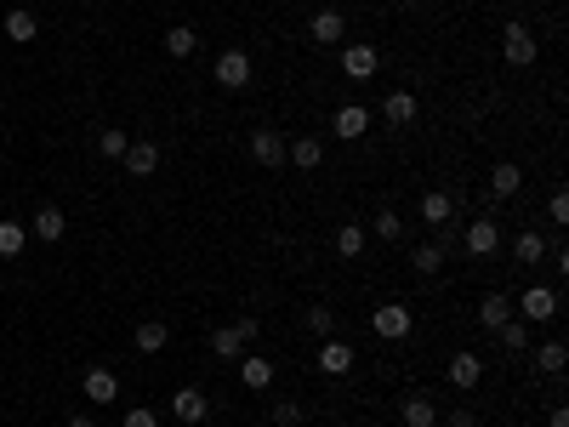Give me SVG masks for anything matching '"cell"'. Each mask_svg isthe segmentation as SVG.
I'll return each mask as SVG.
<instances>
[{"instance_id": "cell-1", "label": "cell", "mask_w": 569, "mask_h": 427, "mask_svg": "<svg viewBox=\"0 0 569 427\" xmlns=\"http://www.w3.org/2000/svg\"><path fill=\"white\" fill-rule=\"evenodd\" d=\"M513 314H524V325H552V319H558V291H552V285H530V291L513 302Z\"/></svg>"}, {"instance_id": "cell-2", "label": "cell", "mask_w": 569, "mask_h": 427, "mask_svg": "<svg viewBox=\"0 0 569 427\" xmlns=\"http://www.w3.org/2000/svg\"><path fill=\"white\" fill-rule=\"evenodd\" d=\"M501 52H506V63H513V69H530L535 63V57H541V40H535V29L530 23H506L501 29Z\"/></svg>"}, {"instance_id": "cell-3", "label": "cell", "mask_w": 569, "mask_h": 427, "mask_svg": "<svg viewBox=\"0 0 569 427\" xmlns=\"http://www.w3.org/2000/svg\"><path fill=\"white\" fill-rule=\"evenodd\" d=\"M371 325H376V337H388V342H405V337H410V325H416V314H410L405 302H381V308L371 314Z\"/></svg>"}, {"instance_id": "cell-4", "label": "cell", "mask_w": 569, "mask_h": 427, "mask_svg": "<svg viewBox=\"0 0 569 427\" xmlns=\"http://www.w3.org/2000/svg\"><path fill=\"white\" fill-rule=\"evenodd\" d=\"M307 35H314L319 46H342L347 40V18L336 6H325V12H314V18H307Z\"/></svg>"}, {"instance_id": "cell-5", "label": "cell", "mask_w": 569, "mask_h": 427, "mask_svg": "<svg viewBox=\"0 0 569 427\" xmlns=\"http://www.w3.org/2000/svg\"><path fill=\"white\" fill-rule=\"evenodd\" d=\"M217 86L245 91V86H251V57H245V52H222L217 57Z\"/></svg>"}, {"instance_id": "cell-6", "label": "cell", "mask_w": 569, "mask_h": 427, "mask_svg": "<svg viewBox=\"0 0 569 427\" xmlns=\"http://www.w3.org/2000/svg\"><path fill=\"white\" fill-rule=\"evenodd\" d=\"M172 416L194 427V422H205V416H211V399H205L199 388H177V393H172Z\"/></svg>"}, {"instance_id": "cell-7", "label": "cell", "mask_w": 569, "mask_h": 427, "mask_svg": "<svg viewBox=\"0 0 569 427\" xmlns=\"http://www.w3.org/2000/svg\"><path fill=\"white\" fill-rule=\"evenodd\" d=\"M331 131L347 137V143H353V137H364V131H371V109H359V103H342V109L331 114Z\"/></svg>"}, {"instance_id": "cell-8", "label": "cell", "mask_w": 569, "mask_h": 427, "mask_svg": "<svg viewBox=\"0 0 569 427\" xmlns=\"http://www.w3.org/2000/svg\"><path fill=\"white\" fill-rule=\"evenodd\" d=\"M496 246H501L496 217H473V222H467V251H473V256H496Z\"/></svg>"}, {"instance_id": "cell-9", "label": "cell", "mask_w": 569, "mask_h": 427, "mask_svg": "<svg viewBox=\"0 0 569 427\" xmlns=\"http://www.w3.org/2000/svg\"><path fill=\"white\" fill-rule=\"evenodd\" d=\"M239 382L251 388V393H268L273 388V359L268 354H245L239 359Z\"/></svg>"}, {"instance_id": "cell-10", "label": "cell", "mask_w": 569, "mask_h": 427, "mask_svg": "<svg viewBox=\"0 0 569 427\" xmlns=\"http://www.w3.org/2000/svg\"><path fill=\"white\" fill-rule=\"evenodd\" d=\"M398 422L405 427H439V405L427 399V393H410V399L398 405Z\"/></svg>"}, {"instance_id": "cell-11", "label": "cell", "mask_w": 569, "mask_h": 427, "mask_svg": "<svg viewBox=\"0 0 569 427\" xmlns=\"http://www.w3.org/2000/svg\"><path fill=\"white\" fill-rule=\"evenodd\" d=\"M285 160L302 165V172H319V165H325V143H319V137H297V143H285Z\"/></svg>"}, {"instance_id": "cell-12", "label": "cell", "mask_w": 569, "mask_h": 427, "mask_svg": "<svg viewBox=\"0 0 569 427\" xmlns=\"http://www.w3.org/2000/svg\"><path fill=\"white\" fill-rule=\"evenodd\" d=\"M251 155H256V160H263V165H268V172H280V165H285V137H280V131H268V126H263V131H256V137H251Z\"/></svg>"}, {"instance_id": "cell-13", "label": "cell", "mask_w": 569, "mask_h": 427, "mask_svg": "<svg viewBox=\"0 0 569 427\" xmlns=\"http://www.w3.org/2000/svg\"><path fill=\"white\" fill-rule=\"evenodd\" d=\"M444 376H450V388H461V393H467V388H479V376H484V359H479V354H456V359H450V371H444Z\"/></svg>"}, {"instance_id": "cell-14", "label": "cell", "mask_w": 569, "mask_h": 427, "mask_svg": "<svg viewBox=\"0 0 569 427\" xmlns=\"http://www.w3.org/2000/svg\"><path fill=\"white\" fill-rule=\"evenodd\" d=\"M342 69L353 74V80H371L376 74V46H359V40L342 46Z\"/></svg>"}, {"instance_id": "cell-15", "label": "cell", "mask_w": 569, "mask_h": 427, "mask_svg": "<svg viewBox=\"0 0 569 427\" xmlns=\"http://www.w3.org/2000/svg\"><path fill=\"white\" fill-rule=\"evenodd\" d=\"M319 371H325V376H347L353 371V347L325 337V347H319Z\"/></svg>"}, {"instance_id": "cell-16", "label": "cell", "mask_w": 569, "mask_h": 427, "mask_svg": "<svg viewBox=\"0 0 569 427\" xmlns=\"http://www.w3.org/2000/svg\"><path fill=\"white\" fill-rule=\"evenodd\" d=\"M120 160H126L131 177H154V172H160V148H154V143H131Z\"/></svg>"}, {"instance_id": "cell-17", "label": "cell", "mask_w": 569, "mask_h": 427, "mask_svg": "<svg viewBox=\"0 0 569 427\" xmlns=\"http://www.w3.org/2000/svg\"><path fill=\"white\" fill-rule=\"evenodd\" d=\"M506 319H513V297H501V291H490L484 302H479V325L484 331H501Z\"/></svg>"}, {"instance_id": "cell-18", "label": "cell", "mask_w": 569, "mask_h": 427, "mask_svg": "<svg viewBox=\"0 0 569 427\" xmlns=\"http://www.w3.org/2000/svg\"><path fill=\"white\" fill-rule=\"evenodd\" d=\"M518 188H524V172H518L513 160H501L496 172H490V194H496V200H513Z\"/></svg>"}, {"instance_id": "cell-19", "label": "cell", "mask_w": 569, "mask_h": 427, "mask_svg": "<svg viewBox=\"0 0 569 427\" xmlns=\"http://www.w3.org/2000/svg\"><path fill=\"white\" fill-rule=\"evenodd\" d=\"M86 399H91V405H114V399H120L114 371H86Z\"/></svg>"}, {"instance_id": "cell-20", "label": "cell", "mask_w": 569, "mask_h": 427, "mask_svg": "<svg viewBox=\"0 0 569 427\" xmlns=\"http://www.w3.org/2000/svg\"><path fill=\"white\" fill-rule=\"evenodd\" d=\"M40 35V23H35V12H6V40H18V46H29V40H35Z\"/></svg>"}, {"instance_id": "cell-21", "label": "cell", "mask_w": 569, "mask_h": 427, "mask_svg": "<svg viewBox=\"0 0 569 427\" xmlns=\"http://www.w3.org/2000/svg\"><path fill=\"white\" fill-rule=\"evenodd\" d=\"M239 347H245V337H239L234 325H217V331H211V354H217V359H245Z\"/></svg>"}, {"instance_id": "cell-22", "label": "cell", "mask_w": 569, "mask_h": 427, "mask_svg": "<svg viewBox=\"0 0 569 427\" xmlns=\"http://www.w3.org/2000/svg\"><path fill=\"white\" fill-rule=\"evenodd\" d=\"M381 114H388L393 126H410V120H416V97H410V91H388V103H381Z\"/></svg>"}, {"instance_id": "cell-23", "label": "cell", "mask_w": 569, "mask_h": 427, "mask_svg": "<svg viewBox=\"0 0 569 427\" xmlns=\"http://www.w3.org/2000/svg\"><path fill=\"white\" fill-rule=\"evenodd\" d=\"M35 239H46V246L63 239V211H57V205H40L35 211Z\"/></svg>"}, {"instance_id": "cell-24", "label": "cell", "mask_w": 569, "mask_h": 427, "mask_svg": "<svg viewBox=\"0 0 569 427\" xmlns=\"http://www.w3.org/2000/svg\"><path fill=\"white\" fill-rule=\"evenodd\" d=\"M513 256H518V263H530V268H535V263H541V256H547V239L535 234V228H524V234L513 239Z\"/></svg>"}, {"instance_id": "cell-25", "label": "cell", "mask_w": 569, "mask_h": 427, "mask_svg": "<svg viewBox=\"0 0 569 427\" xmlns=\"http://www.w3.org/2000/svg\"><path fill=\"white\" fill-rule=\"evenodd\" d=\"M450 217H456L450 194H427V200H422V222H427V228H444Z\"/></svg>"}, {"instance_id": "cell-26", "label": "cell", "mask_w": 569, "mask_h": 427, "mask_svg": "<svg viewBox=\"0 0 569 427\" xmlns=\"http://www.w3.org/2000/svg\"><path fill=\"white\" fill-rule=\"evenodd\" d=\"M564 359H569V347H564L558 337H547L541 347H535V364H541L547 376H558V371H564Z\"/></svg>"}, {"instance_id": "cell-27", "label": "cell", "mask_w": 569, "mask_h": 427, "mask_svg": "<svg viewBox=\"0 0 569 427\" xmlns=\"http://www.w3.org/2000/svg\"><path fill=\"white\" fill-rule=\"evenodd\" d=\"M496 337H501V347H506V354H524V347H530V325H524V319H506V325L496 331Z\"/></svg>"}, {"instance_id": "cell-28", "label": "cell", "mask_w": 569, "mask_h": 427, "mask_svg": "<svg viewBox=\"0 0 569 427\" xmlns=\"http://www.w3.org/2000/svg\"><path fill=\"white\" fill-rule=\"evenodd\" d=\"M165 342H172V331H165V325H154V319H148V325H137V354H160Z\"/></svg>"}, {"instance_id": "cell-29", "label": "cell", "mask_w": 569, "mask_h": 427, "mask_svg": "<svg viewBox=\"0 0 569 427\" xmlns=\"http://www.w3.org/2000/svg\"><path fill=\"white\" fill-rule=\"evenodd\" d=\"M23 246H29V228L6 217V222H0V256H18Z\"/></svg>"}, {"instance_id": "cell-30", "label": "cell", "mask_w": 569, "mask_h": 427, "mask_svg": "<svg viewBox=\"0 0 569 427\" xmlns=\"http://www.w3.org/2000/svg\"><path fill=\"white\" fill-rule=\"evenodd\" d=\"M194 46H199V35H194V29H172V35H165V52H172V57H194Z\"/></svg>"}, {"instance_id": "cell-31", "label": "cell", "mask_w": 569, "mask_h": 427, "mask_svg": "<svg viewBox=\"0 0 569 427\" xmlns=\"http://www.w3.org/2000/svg\"><path fill=\"white\" fill-rule=\"evenodd\" d=\"M336 251H342V256H353V263H359V251H364V228H359V222H347L342 234H336Z\"/></svg>"}, {"instance_id": "cell-32", "label": "cell", "mask_w": 569, "mask_h": 427, "mask_svg": "<svg viewBox=\"0 0 569 427\" xmlns=\"http://www.w3.org/2000/svg\"><path fill=\"white\" fill-rule=\"evenodd\" d=\"M97 148H103V155H109V160H120V155H126V131H120V126H103V137H97Z\"/></svg>"}, {"instance_id": "cell-33", "label": "cell", "mask_w": 569, "mask_h": 427, "mask_svg": "<svg viewBox=\"0 0 569 427\" xmlns=\"http://www.w3.org/2000/svg\"><path fill=\"white\" fill-rule=\"evenodd\" d=\"M410 263H416L422 273H439V268H444V246H416V256H410Z\"/></svg>"}, {"instance_id": "cell-34", "label": "cell", "mask_w": 569, "mask_h": 427, "mask_svg": "<svg viewBox=\"0 0 569 427\" xmlns=\"http://www.w3.org/2000/svg\"><path fill=\"white\" fill-rule=\"evenodd\" d=\"M371 234H376V239H398V211H376Z\"/></svg>"}, {"instance_id": "cell-35", "label": "cell", "mask_w": 569, "mask_h": 427, "mask_svg": "<svg viewBox=\"0 0 569 427\" xmlns=\"http://www.w3.org/2000/svg\"><path fill=\"white\" fill-rule=\"evenodd\" d=\"M302 416H307V410H302L297 399H280V405H273V422H280V427H297Z\"/></svg>"}, {"instance_id": "cell-36", "label": "cell", "mask_w": 569, "mask_h": 427, "mask_svg": "<svg viewBox=\"0 0 569 427\" xmlns=\"http://www.w3.org/2000/svg\"><path fill=\"white\" fill-rule=\"evenodd\" d=\"M331 325H336L331 308H307V331H314V337H331Z\"/></svg>"}, {"instance_id": "cell-37", "label": "cell", "mask_w": 569, "mask_h": 427, "mask_svg": "<svg viewBox=\"0 0 569 427\" xmlns=\"http://www.w3.org/2000/svg\"><path fill=\"white\" fill-rule=\"evenodd\" d=\"M547 217L558 222V228L569 222V194H564V188H558V194H552V200H547Z\"/></svg>"}, {"instance_id": "cell-38", "label": "cell", "mask_w": 569, "mask_h": 427, "mask_svg": "<svg viewBox=\"0 0 569 427\" xmlns=\"http://www.w3.org/2000/svg\"><path fill=\"white\" fill-rule=\"evenodd\" d=\"M126 427H160V416L143 410V405H131V410H126Z\"/></svg>"}, {"instance_id": "cell-39", "label": "cell", "mask_w": 569, "mask_h": 427, "mask_svg": "<svg viewBox=\"0 0 569 427\" xmlns=\"http://www.w3.org/2000/svg\"><path fill=\"white\" fill-rule=\"evenodd\" d=\"M450 427H473V410H456V416H450Z\"/></svg>"}, {"instance_id": "cell-40", "label": "cell", "mask_w": 569, "mask_h": 427, "mask_svg": "<svg viewBox=\"0 0 569 427\" xmlns=\"http://www.w3.org/2000/svg\"><path fill=\"white\" fill-rule=\"evenodd\" d=\"M547 427H569V410H552V416H547Z\"/></svg>"}, {"instance_id": "cell-41", "label": "cell", "mask_w": 569, "mask_h": 427, "mask_svg": "<svg viewBox=\"0 0 569 427\" xmlns=\"http://www.w3.org/2000/svg\"><path fill=\"white\" fill-rule=\"evenodd\" d=\"M69 427H97V422H91V416H69Z\"/></svg>"}]
</instances>
